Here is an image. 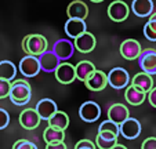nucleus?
<instances>
[{"label": "nucleus", "instance_id": "obj_20", "mask_svg": "<svg viewBox=\"0 0 156 149\" xmlns=\"http://www.w3.org/2000/svg\"><path fill=\"white\" fill-rule=\"evenodd\" d=\"M131 86L133 87H136L137 90L145 93V94L149 93V90L153 87L152 76H149V75H147V73H144V72L137 73L131 80Z\"/></svg>", "mask_w": 156, "mask_h": 149}, {"label": "nucleus", "instance_id": "obj_24", "mask_svg": "<svg viewBox=\"0 0 156 149\" xmlns=\"http://www.w3.org/2000/svg\"><path fill=\"white\" fill-rule=\"evenodd\" d=\"M95 70V66L93 62L90 61H80L79 64L75 66V73H76V79L80 82H86L88 76Z\"/></svg>", "mask_w": 156, "mask_h": 149}, {"label": "nucleus", "instance_id": "obj_12", "mask_svg": "<svg viewBox=\"0 0 156 149\" xmlns=\"http://www.w3.org/2000/svg\"><path fill=\"white\" fill-rule=\"evenodd\" d=\"M37 61H39V65H40V70H44L47 73H51V72H55V69L58 68V65L61 64V61L58 59V57L53 53V51H44L43 54L37 57Z\"/></svg>", "mask_w": 156, "mask_h": 149}, {"label": "nucleus", "instance_id": "obj_26", "mask_svg": "<svg viewBox=\"0 0 156 149\" xmlns=\"http://www.w3.org/2000/svg\"><path fill=\"white\" fill-rule=\"evenodd\" d=\"M43 138H44V142L47 144V145H50V144L64 142L65 131L53 129V127H47V129L44 130V133H43Z\"/></svg>", "mask_w": 156, "mask_h": 149}, {"label": "nucleus", "instance_id": "obj_8", "mask_svg": "<svg viewBox=\"0 0 156 149\" xmlns=\"http://www.w3.org/2000/svg\"><path fill=\"white\" fill-rule=\"evenodd\" d=\"M20 70L25 77H35L40 72V65H39L37 57L27 55L20 61Z\"/></svg>", "mask_w": 156, "mask_h": 149}, {"label": "nucleus", "instance_id": "obj_5", "mask_svg": "<svg viewBox=\"0 0 156 149\" xmlns=\"http://www.w3.org/2000/svg\"><path fill=\"white\" fill-rule=\"evenodd\" d=\"M129 14H130V9L123 0H115L108 7L109 18L112 21H115V22H123V21H126Z\"/></svg>", "mask_w": 156, "mask_h": 149}, {"label": "nucleus", "instance_id": "obj_36", "mask_svg": "<svg viewBox=\"0 0 156 149\" xmlns=\"http://www.w3.org/2000/svg\"><path fill=\"white\" fill-rule=\"evenodd\" d=\"M46 149H66L65 142H58V144H50L46 146Z\"/></svg>", "mask_w": 156, "mask_h": 149}, {"label": "nucleus", "instance_id": "obj_2", "mask_svg": "<svg viewBox=\"0 0 156 149\" xmlns=\"http://www.w3.org/2000/svg\"><path fill=\"white\" fill-rule=\"evenodd\" d=\"M47 39L43 35H28L22 40V50L28 55L39 57L44 51H47Z\"/></svg>", "mask_w": 156, "mask_h": 149}, {"label": "nucleus", "instance_id": "obj_13", "mask_svg": "<svg viewBox=\"0 0 156 149\" xmlns=\"http://www.w3.org/2000/svg\"><path fill=\"white\" fill-rule=\"evenodd\" d=\"M95 37L93 33L90 32H84L83 35H80L79 37L75 39V50H77L79 53H83V54H87V53H91L93 50L95 48Z\"/></svg>", "mask_w": 156, "mask_h": 149}, {"label": "nucleus", "instance_id": "obj_33", "mask_svg": "<svg viewBox=\"0 0 156 149\" xmlns=\"http://www.w3.org/2000/svg\"><path fill=\"white\" fill-rule=\"evenodd\" d=\"M75 149H97V146L90 140H80L79 142L75 145Z\"/></svg>", "mask_w": 156, "mask_h": 149}, {"label": "nucleus", "instance_id": "obj_28", "mask_svg": "<svg viewBox=\"0 0 156 149\" xmlns=\"http://www.w3.org/2000/svg\"><path fill=\"white\" fill-rule=\"evenodd\" d=\"M144 35L149 41H156V21H148L145 23Z\"/></svg>", "mask_w": 156, "mask_h": 149}, {"label": "nucleus", "instance_id": "obj_29", "mask_svg": "<svg viewBox=\"0 0 156 149\" xmlns=\"http://www.w3.org/2000/svg\"><path fill=\"white\" fill-rule=\"evenodd\" d=\"M116 144H118V140H106L100 135H97L95 138V146L100 149H112Z\"/></svg>", "mask_w": 156, "mask_h": 149}, {"label": "nucleus", "instance_id": "obj_32", "mask_svg": "<svg viewBox=\"0 0 156 149\" xmlns=\"http://www.w3.org/2000/svg\"><path fill=\"white\" fill-rule=\"evenodd\" d=\"M9 123H10V115H9V112H7L6 109L0 108V130L6 129V127L9 126Z\"/></svg>", "mask_w": 156, "mask_h": 149}, {"label": "nucleus", "instance_id": "obj_35", "mask_svg": "<svg viewBox=\"0 0 156 149\" xmlns=\"http://www.w3.org/2000/svg\"><path fill=\"white\" fill-rule=\"evenodd\" d=\"M148 101H149V104L153 108H156V87H152L149 90V93H148Z\"/></svg>", "mask_w": 156, "mask_h": 149}, {"label": "nucleus", "instance_id": "obj_27", "mask_svg": "<svg viewBox=\"0 0 156 149\" xmlns=\"http://www.w3.org/2000/svg\"><path fill=\"white\" fill-rule=\"evenodd\" d=\"M17 68L11 61H0V79L11 82L15 79Z\"/></svg>", "mask_w": 156, "mask_h": 149}, {"label": "nucleus", "instance_id": "obj_25", "mask_svg": "<svg viewBox=\"0 0 156 149\" xmlns=\"http://www.w3.org/2000/svg\"><path fill=\"white\" fill-rule=\"evenodd\" d=\"M124 98H126V101L130 105L138 106L145 101V93L137 90V88L133 87V86H129V87L126 88V93H124Z\"/></svg>", "mask_w": 156, "mask_h": 149}, {"label": "nucleus", "instance_id": "obj_21", "mask_svg": "<svg viewBox=\"0 0 156 149\" xmlns=\"http://www.w3.org/2000/svg\"><path fill=\"white\" fill-rule=\"evenodd\" d=\"M98 135L106 140H118V137L120 135L119 133V126L115 124L111 120H105L100 124L98 127Z\"/></svg>", "mask_w": 156, "mask_h": 149}, {"label": "nucleus", "instance_id": "obj_14", "mask_svg": "<svg viewBox=\"0 0 156 149\" xmlns=\"http://www.w3.org/2000/svg\"><path fill=\"white\" fill-rule=\"evenodd\" d=\"M84 84L90 91H101V90H104V88L106 87V84H108L106 73L102 72V70L95 69L94 72L88 76V79L84 82Z\"/></svg>", "mask_w": 156, "mask_h": 149}, {"label": "nucleus", "instance_id": "obj_9", "mask_svg": "<svg viewBox=\"0 0 156 149\" xmlns=\"http://www.w3.org/2000/svg\"><path fill=\"white\" fill-rule=\"evenodd\" d=\"M55 79L61 84H71L72 82L76 80V73H75V66L69 62L59 64L58 68L55 69Z\"/></svg>", "mask_w": 156, "mask_h": 149}, {"label": "nucleus", "instance_id": "obj_15", "mask_svg": "<svg viewBox=\"0 0 156 149\" xmlns=\"http://www.w3.org/2000/svg\"><path fill=\"white\" fill-rule=\"evenodd\" d=\"M20 123L25 130H33L40 124V117H39L37 112L32 108L24 109L20 115Z\"/></svg>", "mask_w": 156, "mask_h": 149}, {"label": "nucleus", "instance_id": "obj_1", "mask_svg": "<svg viewBox=\"0 0 156 149\" xmlns=\"http://www.w3.org/2000/svg\"><path fill=\"white\" fill-rule=\"evenodd\" d=\"M11 102L15 105H27L32 98V88L30 84L24 79L15 80L11 82V87H10V94H9Z\"/></svg>", "mask_w": 156, "mask_h": 149}, {"label": "nucleus", "instance_id": "obj_19", "mask_svg": "<svg viewBox=\"0 0 156 149\" xmlns=\"http://www.w3.org/2000/svg\"><path fill=\"white\" fill-rule=\"evenodd\" d=\"M66 14H68L69 18L72 20H82L86 21L88 15V7L86 3H83L82 0H75L68 6V10H66Z\"/></svg>", "mask_w": 156, "mask_h": 149}, {"label": "nucleus", "instance_id": "obj_4", "mask_svg": "<svg viewBox=\"0 0 156 149\" xmlns=\"http://www.w3.org/2000/svg\"><path fill=\"white\" fill-rule=\"evenodd\" d=\"M106 80H108L109 86L116 90H120L129 86L130 83V76L126 69L123 68H113L112 70H109L106 75Z\"/></svg>", "mask_w": 156, "mask_h": 149}, {"label": "nucleus", "instance_id": "obj_18", "mask_svg": "<svg viewBox=\"0 0 156 149\" xmlns=\"http://www.w3.org/2000/svg\"><path fill=\"white\" fill-rule=\"evenodd\" d=\"M65 33L72 39L79 37L80 35H83L84 32H87V25H86V21L82 20H72L69 18L66 22H65Z\"/></svg>", "mask_w": 156, "mask_h": 149}, {"label": "nucleus", "instance_id": "obj_11", "mask_svg": "<svg viewBox=\"0 0 156 149\" xmlns=\"http://www.w3.org/2000/svg\"><path fill=\"white\" fill-rule=\"evenodd\" d=\"M142 48L141 44L138 43L134 39H127L123 43L120 44V54L124 59H129V61H133V59H137L138 55L141 54Z\"/></svg>", "mask_w": 156, "mask_h": 149}, {"label": "nucleus", "instance_id": "obj_39", "mask_svg": "<svg viewBox=\"0 0 156 149\" xmlns=\"http://www.w3.org/2000/svg\"><path fill=\"white\" fill-rule=\"evenodd\" d=\"M90 2H93V3H101V2H104V0H90Z\"/></svg>", "mask_w": 156, "mask_h": 149}, {"label": "nucleus", "instance_id": "obj_34", "mask_svg": "<svg viewBox=\"0 0 156 149\" xmlns=\"http://www.w3.org/2000/svg\"><path fill=\"white\" fill-rule=\"evenodd\" d=\"M141 149H156V138L155 137L147 138V140L142 142Z\"/></svg>", "mask_w": 156, "mask_h": 149}, {"label": "nucleus", "instance_id": "obj_31", "mask_svg": "<svg viewBox=\"0 0 156 149\" xmlns=\"http://www.w3.org/2000/svg\"><path fill=\"white\" fill-rule=\"evenodd\" d=\"M10 87H11V82L0 79V99L7 98L10 94Z\"/></svg>", "mask_w": 156, "mask_h": 149}, {"label": "nucleus", "instance_id": "obj_30", "mask_svg": "<svg viewBox=\"0 0 156 149\" xmlns=\"http://www.w3.org/2000/svg\"><path fill=\"white\" fill-rule=\"evenodd\" d=\"M12 149H37V146L28 140H18L12 145Z\"/></svg>", "mask_w": 156, "mask_h": 149}, {"label": "nucleus", "instance_id": "obj_37", "mask_svg": "<svg viewBox=\"0 0 156 149\" xmlns=\"http://www.w3.org/2000/svg\"><path fill=\"white\" fill-rule=\"evenodd\" d=\"M112 149H127V148H126L124 145H122V144H116V145L113 146Z\"/></svg>", "mask_w": 156, "mask_h": 149}, {"label": "nucleus", "instance_id": "obj_23", "mask_svg": "<svg viewBox=\"0 0 156 149\" xmlns=\"http://www.w3.org/2000/svg\"><path fill=\"white\" fill-rule=\"evenodd\" d=\"M47 122H48V127H53V129H57V130H62V131H65L66 127L69 126L68 115L61 111H57L53 115V117H50Z\"/></svg>", "mask_w": 156, "mask_h": 149}, {"label": "nucleus", "instance_id": "obj_3", "mask_svg": "<svg viewBox=\"0 0 156 149\" xmlns=\"http://www.w3.org/2000/svg\"><path fill=\"white\" fill-rule=\"evenodd\" d=\"M137 59H138L140 68L142 69L144 73H147L149 76L156 75V50L153 48L142 50Z\"/></svg>", "mask_w": 156, "mask_h": 149}, {"label": "nucleus", "instance_id": "obj_16", "mask_svg": "<svg viewBox=\"0 0 156 149\" xmlns=\"http://www.w3.org/2000/svg\"><path fill=\"white\" fill-rule=\"evenodd\" d=\"M130 117V112L127 106L122 105V104H113L112 106H109L108 109V120L113 122L115 124L120 126L126 119Z\"/></svg>", "mask_w": 156, "mask_h": 149}, {"label": "nucleus", "instance_id": "obj_10", "mask_svg": "<svg viewBox=\"0 0 156 149\" xmlns=\"http://www.w3.org/2000/svg\"><path fill=\"white\" fill-rule=\"evenodd\" d=\"M51 51L58 57L59 61H61V59H69L75 53V46L68 39H59V40H57L55 43H54Z\"/></svg>", "mask_w": 156, "mask_h": 149}, {"label": "nucleus", "instance_id": "obj_6", "mask_svg": "<svg viewBox=\"0 0 156 149\" xmlns=\"http://www.w3.org/2000/svg\"><path fill=\"white\" fill-rule=\"evenodd\" d=\"M119 133L127 140H136L141 134V123L134 117H129L119 126Z\"/></svg>", "mask_w": 156, "mask_h": 149}, {"label": "nucleus", "instance_id": "obj_17", "mask_svg": "<svg viewBox=\"0 0 156 149\" xmlns=\"http://www.w3.org/2000/svg\"><path fill=\"white\" fill-rule=\"evenodd\" d=\"M36 112H37L39 117H40V120H48L50 117H53V115L55 113L58 109H57V104L54 102L53 99L50 98H43L40 99L37 102V105H36Z\"/></svg>", "mask_w": 156, "mask_h": 149}, {"label": "nucleus", "instance_id": "obj_38", "mask_svg": "<svg viewBox=\"0 0 156 149\" xmlns=\"http://www.w3.org/2000/svg\"><path fill=\"white\" fill-rule=\"evenodd\" d=\"M149 21H156V12H152L149 15Z\"/></svg>", "mask_w": 156, "mask_h": 149}, {"label": "nucleus", "instance_id": "obj_22", "mask_svg": "<svg viewBox=\"0 0 156 149\" xmlns=\"http://www.w3.org/2000/svg\"><path fill=\"white\" fill-rule=\"evenodd\" d=\"M131 10L140 18L149 17L153 12V2L152 0H133Z\"/></svg>", "mask_w": 156, "mask_h": 149}, {"label": "nucleus", "instance_id": "obj_7", "mask_svg": "<svg viewBox=\"0 0 156 149\" xmlns=\"http://www.w3.org/2000/svg\"><path fill=\"white\" fill-rule=\"evenodd\" d=\"M79 116L82 120L87 123H94L95 120L100 119L101 116V108L94 101H87L84 102L79 109Z\"/></svg>", "mask_w": 156, "mask_h": 149}]
</instances>
